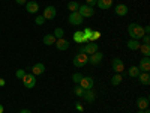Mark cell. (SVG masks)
Wrapping results in <instances>:
<instances>
[{
  "mask_svg": "<svg viewBox=\"0 0 150 113\" xmlns=\"http://www.w3.org/2000/svg\"><path fill=\"white\" fill-rule=\"evenodd\" d=\"M128 32H129V36L132 39H140V38L144 36V27H141L140 24L137 23H131L128 26Z\"/></svg>",
  "mask_w": 150,
  "mask_h": 113,
  "instance_id": "cell-1",
  "label": "cell"
},
{
  "mask_svg": "<svg viewBox=\"0 0 150 113\" xmlns=\"http://www.w3.org/2000/svg\"><path fill=\"white\" fill-rule=\"evenodd\" d=\"M87 62H89V56H87L86 53H78L77 56L74 57V65L77 68H83Z\"/></svg>",
  "mask_w": 150,
  "mask_h": 113,
  "instance_id": "cell-2",
  "label": "cell"
},
{
  "mask_svg": "<svg viewBox=\"0 0 150 113\" xmlns=\"http://www.w3.org/2000/svg\"><path fill=\"white\" fill-rule=\"evenodd\" d=\"M78 14H80L83 18H89V17H93L95 11H93V8L89 6V5H81L80 9H78Z\"/></svg>",
  "mask_w": 150,
  "mask_h": 113,
  "instance_id": "cell-3",
  "label": "cell"
},
{
  "mask_svg": "<svg viewBox=\"0 0 150 113\" xmlns=\"http://www.w3.org/2000/svg\"><path fill=\"white\" fill-rule=\"evenodd\" d=\"M21 80H23V84L26 86L27 89H32V87H35V84H36V79H35L33 74H26Z\"/></svg>",
  "mask_w": 150,
  "mask_h": 113,
  "instance_id": "cell-4",
  "label": "cell"
},
{
  "mask_svg": "<svg viewBox=\"0 0 150 113\" xmlns=\"http://www.w3.org/2000/svg\"><path fill=\"white\" fill-rule=\"evenodd\" d=\"M56 14H57V9H56L54 6H48V8L44 9L42 17H44L45 20H53V18H56Z\"/></svg>",
  "mask_w": 150,
  "mask_h": 113,
  "instance_id": "cell-5",
  "label": "cell"
},
{
  "mask_svg": "<svg viewBox=\"0 0 150 113\" xmlns=\"http://www.w3.org/2000/svg\"><path fill=\"white\" fill-rule=\"evenodd\" d=\"M96 51H99V45H98L96 42L84 44V53H86L87 56H90V54H93V53H96Z\"/></svg>",
  "mask_w": 150,
  "mask_h": 113,
  "instance_id": "cell-6",
  "label": "cell"
},
{
  "mask_svg": "<svg viewBox=\"0 0 150 113\" xmlns=\"http://www.w3.org/2000/svg\"><path fill=\"white\" fill-rule=\"evenodd\" d=\"M93 79L92 77H87V75H83V79H81V82H80V86L83 87L84 91H87V89H92L93 87Z\"/></svg>",
  "mask_w": 150,
  "mask_h": 113,
  "instance_id": "cell-7",
  "label": "cell"
},
{
  "mask_svg": "<svg viewBox=\"0 0 150 113\" xmlns=\"http://www.w3.org/2000/svg\"><path fill=\"white\" fill-rule=\"evenodd\" d=\"M111 65H112V69H114V72H116V74H122V72H123V69H125V65H123V62H122V60H120L119 57L112 59Z\"/></svg>",
  "mask_w": 150,
  "mask_h": 113,
  "instance_id": "cell-8",
  "label": "cell"
},
{
  "mask_svg": "<svg viewBox=\"0 0 150 113\" xmlns=\"http://www.w3.org/2000/svg\"><path fill=\"white\" fill-rule=\"evenodd\" d=\"M83 17L78 14V11L77 12H71V15H69V23L74 24V26H80V24L83 23Z\"/></svg>",
  "mask_w": 150,
  "mask_h": 113,
  "instance_id": "cell-9",
  "label": "cell"
},
{
  "mask_svg": "<svg viewBox=\"0 0 150 113\" xmlns=\"http://www.w3.org/2000/svg\"><path fill=\"white\" fill-rule=\"evenodd\" d=\"M102 59H104V54H102L101 51H96V53H93V54H90V56H89V62H90L92 65H98V64H101Z\"/></svg>",
  "mask_w": 150,
  "mask_h": 113,
  "instance_id": "cell-10",
  "label": "cell"
},
{
  "mask_svg": "<svg viewBox=\"0 0 150 113\" xmlns=\"http://www.w3.org/2000/svg\"><path fill=\"white\" fill-rule=\"evenodd\" d=\"M138 68H140V71H143V72H149V71H150V59H149V57H141Z\"/></svg>",
  "mask_w": 150,
  "mask_h": 113,
  "instance_id": "cell-11",
  "label": "cell"
},
{
  "mask_svg": "<svg viewBox=\"0 0 150 113\" xmlns=\"http://www.w3.org/2000/svg\"><path fill=\"white\" fill-rule=\"evenodd\" d=\"M56 47H57V50H60V51H65V50H68L69 48V41H66V39H63V38H60V39H56Z\"/></svg>",
  "mask_w": 150,
  "mask_h": 113,
  "instance_id": "cell-12",
  "label": "cell"
},
{
  "mask_svg": "<svg viewBox=\"0 0 150 113\" xmlns=\"http://www.w3.org/2000/svg\"><path fill=\"white\" fill-rule=\"evenodd\" d=\"M26 9H27L29 14H36V12L39 11V5H38V2H27Z\"/></svg>",
  "mask_w": 150,
  "mask_h": 113,
  "instance_id": "cell-13",
  "label": "cell"
},
{
  "mask_svg": "<svg viewBox=\"0 0 150 113\" xmlns=\"http://www.w3.org/2000/svg\"><path fill=\"white\" fill-rule=\"evenodd\" d=\"M137 106H138L140 110H146L149 107V98L147 97H140L137 99Z\"/></svg>",
  "mask_w": 150,
  "mask_h": 113,
  "instance_id": "cell-14",
  "label": "cell"
},
{
  "mask_svg": "<svg viewBox=\"0 0 150 113\" xmlns=\"http://www.w3.org/2000/svg\"><path fill=\"white\" fill-rule=\"evenodd\" d=\"M114 12H116V15H119V17H125L128 14V6L126 5H117L116 6V9H114Z\"/></svg>",
  "mask_w": 150,
  "mask_h": 113,
  "instance_id": "cell-15",
  "label": "cell"
},
{
  "mask_svg": "<svg viewBox=\"0 0 150 113\" xmlns=\"http://www.w3.org/2000/svg\"><path fill=\"white\" fill-rule=\"evenodd\" d=\"M45 72V65L44 64H36V65H33V68H32V74L33 75H41V74H44Z\"/></svg>",
  "mask_w": 150,
  "mask_h": 113,
  "instance_id": "cell-16",
  "label": "cell"
},
{
  "mask_svg": "<svg viewBox=\"0 0 150 113\" xmlns=\"http://www.w3.org/2000/svg\"><path fill=\"white\" fill-rule=\"evenodd\" d=\"M74 41L78 42V44H86L89 39H87V38L84 36L83 32H75V33H74Z\"/></svg>",
  "mask_w": 150,
  "mask_h": 113,
  "instance_id": "cell-17",
  "label": "cell"
},
{
  "mask_svg": "<svg viewBox=\"0 0 150 113\" xmlns=\"http://www.w3.org/2000/svg\"><path fill=\"white\" fill-rule=\"evenodd\" d=\"M138 80H140V83L144 84V86L150 84V75H149V72H140V74H138Z\"/></svg>",
  "mask_w": 150,
  "mask_h": 113,
  "instance_id": "cell-18",
  "label": "cell"
},
{
  "mask_svg": "<svg viewBox=\"0 0 150 113\" xmlns=\"http://www.w3.org/2000/svg\"><path fill=\"white\" fill-rule=\"evenodd\" d=\"M96 5L99 6V9H110L112 5V0H98Z\"/></svg>",
  "mask_w": 150,
  "mask_h": 113,
  "instance_id": "cell-19",
  "label": "cell"
},
{
  "mask_svg": "<svg viewBox=\"0 0 150 113\" xmlns=\"http://www.w3.org/2000/svg\"><path fill=\"white\" fill-rule=\"evenodd\" d=\"M140 42H138V39H131V41H128V48L129 50H132V51H135V50H138L140 48Z\"/></svg>",
  "mask_w": 150,
  "mask_h": 113,
  "instance_id": "cell-20",
  "label": "cell"
},
{
  "mask_svg": "<svg viewBox=\"0 0 150 113\" xmlns=\"http://www.w3.org/2000/svg\"><path fill=\"white\" fill-rule=\"evenodd\" d=\"M42 41H44V44H45V45H54L56 38H54V35H45Z\"/></svg>",
  "mask_w": 150,
  "mask_h": 113,
  "instance_id": "cell-21",
  "label": "cell"
},
{
  "mask_svg": "<svg viewBox=\"0 0 150 113\" xmlns=\"http://www.w3.org/2000/svg\"><path fill=\"white\" fill-rule=\"evenodd\" d=\"M83 98L86 99V101L92 103L93 99H95V94L92 92V89H87V91H84V95H83Z\"/></svg>",
  "mask_w": 150,
  "mask_h": 113,
  "instance_id": "cell-22",
  "label": "cell"
},
{
  "mask_svg": "<svg viewBox=\"0 0 150 113\" xmlns=\"http://www.w3.org/2000/svg\"><path fill=\"white\" fill-rule=\"evenodd\" d=\"M138 50H141V53L144 54V57H149V56H150V45H149V44H143V45H140Z\"/></svg>",
  "mask_w": 150,
  "mask_h": 113,
  "instance_id": "cell-23",
  "label": "cell"
},
{
  "mask_svg": "<svg viewBox=\"0 0 150 113\" xmlns=\"http://www.w3.org/2000/svg\"><path fill=\"white\" fill-rule=\"evenodd\" d=\"M120 83H122V74H114V75H112V79H111V84L117 86Z\"/></svg>",
  "mask_w": 150,
  "mask_h": 113,
  "instance_id": "cell-24",
  "label": "cell"
},
{
  "mask_svg": "<svg viewBox=\"0 0 150 113\" xmlns=\"http://www.w3.org/2000/svg\"><path fill=\"white\" fill-rule=\"evenodd\" d=\"M53 35H54V38H56V39H60V38H63L65 32H63V29H62V27H56Z\"/></svg>",
  "mask_w": 150,
  "mask_h": 113,
  "instance_id": "cell-25",
  "label": "cell"
},
{
  "mask_svg": "<svg viewBox=\"0 0 150 113\" xmlns=\"http://www.w3.org/2000/svg\"><path fill=\"white\" fill-rule=\"evenodd\" d=\"M140 72H141V71H140L138 67H131V68H129V75H131V77H138Z\"/></svg>",
  "mask_w": 150,
  "mask_h": 113,
  "instance_id": "cell-26",
  "label": "cell"
},
{
  "mask_svg": "<svg viewBox=\"0 0 150 113\" xmlns=\"http://www.w3.org/2000/svg\"><path fill=\"white\" fill-rule=\"evenodd\" d=\"M68 9H69L71 12H77V11L80 9V5H78L77 2H69V3H68Z\"/></svg>",
  "mask_w": 150,
  "mask_h": 113,
  "instance_id": "cell-27",
  "label": "cell"
},
{
  "mask_svg": "<svg viewBox=\"0 0 150 113\" xmlns=\"http://www.w3.org/2000/svg\"><path fill=\"white\" fill-rule=\"evenodd\" d=\"M81 79H83V75H81L80 72H75V74L72 75V82H74V83H77V84H80Z\"/></svg>",
  "mask_w": 150,
  "mask_h": 113,
  "instance_id": "cell-28",
  "label": "cell"
},
{
  "mask_svg": "<svg viewBox=\"0 0 150 113\" xmlns=\"http://www.w3.org/2000/svg\"><path fill=\"white\" fill-rule=\"evenodd\" d=\"M74 92H75V95H77V97H83V95H84V89H83L80 84L74 89Z\"/></svg>",
  "mask_w": 150,
  "mask_h": 113,
  "instance_id": "cell-29",
  "label": "cell"
},
{
  "mask_svg": "<svg viewBox=\"0 0 150 113\" xmlns=\"http://www.w3.org/2000/svg\"><path fill=\"white\" fill-rule=\"evenodd\" d=\"M99 36H101V33H99L98 30H95V32H92V35H90V38H89V39H90L92 42H95V41L98 39Z\"/></svg>",
  "mask_w": 150,
  "mask_h": 113,
  "instance_id": "cell-30",
  "label": "cell"
},
{
  "mask_svg": "<svg viewBox=\"0 0 150 113\" xmlns=\"http://www.w3.org/2000/svg\"><path fill=\"white\" fill-rule=\"evenodd\" d=\"M15 75H17V79H23L24 75H26V72H24V69H17Z\"/></svg>",
  "mask_w": 150,
  "mask_h": 113,
  "instance_id": "cell-31",
  "label": "cell"
},
{
  "mask_svg": "<svg viewBox=\"0 0 150 113\" xmlns=\"http://www.w3.org/2000/svg\"><path fill=\"white\" fill-rule=\"evenodd\" d=\"M35 21H36V24H38V26H42V24L45 23V18H44V17L41 15V17H38V18H36Z\"/></svg>",
  "mask_w": 150,
  "mask_h": 113,
  "instance_id": "cell-32",
  "label": "cell"
},
{
  "mask_svg": "<svg viewBox=\"0 0 150 113\" xmlns=\"http://www.w3.org/2000/svg\"><path fill=\"white\" fill-rule=\"evenodd\" d=\"M143 42H144V44H149V42H150V36H149V33H146V35L143 36Z\"/></svg>",
  "mask_w": 150,
  "mask_h": 113,
  "instance_id": "cell-33",
  "label": "cell"
},
{
  "mask_svg": "<svg viewBox=\"0 0 150 113\" xmlns=\"http://www.w3.org/2000/svg\"><path fill=\"white\" fill-rule=\"evenodd\" d=\"M86 2H87V5H89V6H92V8H93V6L96 5L98 0H86Z\"/></svg>",
  "mask_w": 150,
  "mask_h": 113,
  "instance_id": "cell-34",
  "label": "cell"
},
{
  "mask_svg": "<svg viewBox=\"0 0 150 113\" xmlns=\"http://www.w3.org/2000/svg\"><path fill=\"white\" fill-rule=\"evenodd\" d=\"M15 2H17L18 5H26V3H27V0H15Z\"/></svg>",
  "mask_w": 150,
  "mask_h": 113,
  "instance_id": "cell-35",
  "label": "cell"
},
{
  "mask_svg": "<svg viewBox=\"0 0 150 113\" xmlns=\"http://www.w3.org/2000/svg\"><path fill=\"white\" fill-rule=\"evenodd\" d=\"M78 51H80V53H84V44H81V45H80V48H78Z\"/></svg>",
  "mask_w": 150,
  "mask_h": 113,
  "instance_id": "cell-36",
  "label": "cell"
},
{
  "mask_svg": "<svg viewBox=\"0 0 150 113\" xmlns=\"http://www.w3.org/2000/svg\"><path fill=\"white\" fill-rule=\"evenodd\" d=\"M75 106H77V110H81V112H83V106H81L80 103H77V104H75Z\"/></svg>",
  "mask_w": 150,
  "mask_h": 113,
  "instance_id": "cell-37",
  "label": "cell"
},
{
  "mask_svg": "<svg viewBox=\"0 0 150 113\" xmlns=\"http://www.w3.org/2000/svg\"><path fill=\"white\" fill-rule=\"evenodd\" d=\"M20 113H32V112H30V110H29V109H23V110H21V112H20Z\"/></svg>",
  "mask_w": 150,
  "mask_h": 113,
  "instance_id": "cell-38",
  "label": "cell"
},
{
  "mask_svg": "<svg viewBox=\"0 0 150 113\" xmlns=\"http://www.w3.org/2000/svg\"><path fill=\"white\" fill-rule=\"evenodd\" d=\"M0 86H5V80L3 79H0Z\"/></svg>",
  "mask_w": 150,
  "mask_h": 113,
  "instance_id": "cell-39",
  "label": "cell"
},
{
  "mask_svg": "<svg viewBox=\"0 0 150 113\" xmlns=\"http://www.w3.org/2000/svg\"><path fill=\"white\" fill-rule=\"evenodd\" d=\"M0 113H3V106L0 104Z\"/></svg>",
  "mask_w": 150,
  "mask_h": 113,
  "instance_id": "cell-40",
  "label": "cell"
},
{
  "mask_svg": "<svg viewBox=\"0 0 150 113\" xmlns=\"http://www.w3.org/2000/svg\"><path fill=\"white\" fill-rule=\"evenodd\" d=\"M138 113H144V110H138Z\"/></svg>",
  "mask_w": 150,
  "mask_h": 113,
  "instance_id": "cell-41",
  "label": "cell"
},
{
  "mask_svg": "<svg viewBox=\"0 0 150 113\" xmlns=\"http://www.w3.org/2000/svg\"><path fill=\"white\" fill-rule=\"evenodd\" d=\"M144 113H150V112H149V110H147V109H146V110H144Z\"/></svg>",
  "mask_w": 150,
  "mask_h": 113,
  "instance_id": "cell-42",
  "label": "cell"
}]
</instances>
